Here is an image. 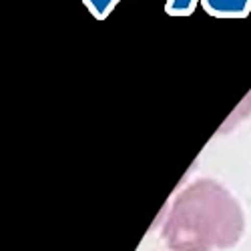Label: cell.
<instances>
[{
	"label": "cell",
	"instance_id": "obj_2",
	"mask_svg": "<svg viewBox=\"0 0 251 251\" xmlns=\"http://www.w3.org/2000/svg\"><path fill=\"white\" fill-rule=\"evenodd\" d=\"M201 6L215 18H247L251 0H201Z\"/></svg>",
	"mask_w": 251,
	"mask_h": 251
},
{
	"label": "cell",
	"instance_id": "obj_4",
	"mask_svg": "<svg viewBox=\"0 0 251 251\" xmlns=\"http://www.w3.org/2000/svg\"><path fill=\"white\" fill-rule=\"evenodd\" d=\"M201 0H167L165 12L171 16H191Z\"/></svg>",
	"mask_w": 251,
	"mask_h": 251
},
{
	"label": "cell",
	"instance_id": "obj_3",
	"mask_svg": "<svg viewBox=\"0 0 251 251\" xmlns=\"http://www.w3.org/2000/svg\"><path fill=\"white\" fill-rule=\"evenodd\" d=\"M82 4L89 8V12L97 20H104V18H109V14L115 10L119 0H82Z\"/></svg>",
	"mask_w": 251,
	"mask_h": 251
},
{
	"label": "cell",
	"instance_id": "obj_1",
	"mask_svg": "<svg viewBox=\"0 0 251 251\" xmlns=\"http://www.w3.org/2000/svg\"><path fill=\"white\" fill-rule=\"evenodd\" d=\"M245 229L239 201L213 179H199L175 197L163 223L171 251H215L237 245Z\"/></svg>",
	"mask_w": 251,
	"mask_h": 251
}]
</instances>
